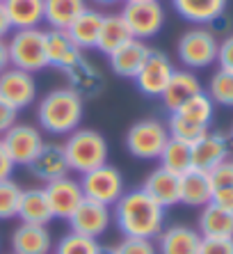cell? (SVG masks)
<instances>
[{"label": "cell", "instance_id": "obj_1", "mask_svg": "<svg viewBox=\"0 0 233 254\" xmlns=\"http://www.w3.org/2000/svg\"><path fill=\"white\" fill-rule=\"evenodd\" d=\"M112 220L123 238H146L153 241L165 229V208L153 201L142 188L126 190L115 204Z\"/></svg>", "mask_w": 233, "mask_h": 254}, {"label": "cell", "instance_id": "obj_2", "mask_svg": "<svg viewBox=\"0 0 233 254\" xmlns=\"http://www.w3.org/2000/svg\"><path fill=\"white\" fill-rule=\"evenodd\" d=\"M82 115H85V99L71 87L48 92L37 108L39 126L51 135H69L80 128Z\"/></svg>", "mask_w": 233, "mask_h": 254}, {"label": "cell", "instance_id": "obj_3", "mask_svg": "<svg viewBox=\"0 0 233 254\" xmlns=\"http://www.w3.org/2000/svg\"><path fill=\"white\" fill-rule=\"evenodd\" d=\"M62 147H64L69 170L78 172V174H87V172L105 165L108 156H110L108 140L96 128H76L66 135V142Z\"/></svg>", "mask_w": 233, "mask_h": 254}, {"label": "cell", "instance_id": "obj_4", "mask_svg": "<svg viewBox=\"0 0 233 254\" xmlns=\"http://www.w3.org/2000/svg\"><path fill=\"white\" fill-rule=\"evenodd\" d=\"M9 48V66L28 73L46 69V30L28 28V30H14V35L7 42Z\"/></svg>", "mask_w": 233, "mask_h": 254}, {"label": "cell", "instance_id": "obj_5", "mask_svg": "<svg viewBox=\"0 0 233 254\" xmlns=\"http://www.w3.org/2000/svg\"><path fill=\"white\" fill-rule=\"evenodd\" d=\"M217 35L206 25H197L190 28L187 32H183L176 46L178 60L183 62V66L190 71L208 69L210 64L217 62Z\"/></svg>", "mask_w": 233, "mask_h": 254}, {"label": "cell", "instance_id": "obj_6", "mask_svg": "<svg viewBox=\"0 0 233 254\" xmlns=\"http://www.w3.org/2000/svg\"><path fill=\"white\" fill-rule=\"evenodd\" d=\"M169 142L167 124L160 119H140L126 133V149L128 154L140 160H158L165 144Z\"/></svg>", "mask_w": 233, "mask_h": 254}, {"label": "cell", "instance_id": "obj_7", "mask_svg": "<svg viewBox=\"0 0 233 254\" xmlns=\"http://www.w3.org/2000/svg\"><path fill=\"white\" fill-rule=\"evenodd\" d=\"M80 188H82L85 199L99 201V204L110 208L126 192V181H123V174L115 165L105 163V165L96 167V170L87 172V174H82Z\"/></svg>", "mask_w": 233, "mask_h": 254}, {"label": "cell", "instance_id": "obj_8", "mask_svg": "<svg viewBox=\"0 0 233 254\" xmlns=\"http://www.w3.org/2000/svg\"><path fill=\"white\" fill-rule=\"evenodd\" d=\"M121 18L128 25L133 39H153L165 28V7L160 0L144 2H126L121 9Z\"/></svg>", "mask_w": 233, "mask_h": 254}, {"label": "cell", "instance_id": "obj_9", "mask_svg": "<svg viewBox=\"0 0 233 254\" xmlns=\"http://www.w3.org/2000/svg\"><path fill=\"white\" fill-rule=\"evenodd\" d=\"M174 71L176 69H174V64H172V60L167 58V53L153 51L151 48L133 80L144 96H160L165 92V87H167L169 78H172Z\"/></svg>", "mask_w": 233, "mask_h": 254}, {"label": "cell", "instance_id": "obj_10", "mask_svg": "<svg viewBox=\"0 0 233 254\" xmlns=\"http://www.w3.org/2000/svg\"><path fill=\"white\" fill-rule=\"evenodd\" d=\"M37 99V83L35 76L21 69H5L0 73V101H5L7 106L14 110H25L35 103Z\"/></svg>", "mask_w": 233, "mask_h": 254}, {"label": "cell", "instance_id": "obj_11", "mask_svg": "<svg viewBox=\"0 0 233 254\" xmlns=\"http://www.w3.org/2000/svg\"><path fill=\"white\" fill-rule=\"evenodd\" d=\"M0 140L5 144L14 165L23 167H28L32 163V158L39 154V149L44 147V137H41L39 128L30 124H14Z\"/></svg>", "mask_w": 233, "mask_h": 254}, {"label": "cell", "instance_id": "obj_12", "mask_svg": "<svg viewBox=\"0 0 233 254\" xmlns=\"http://www.w3.org/2000/svg\"><path fill=\"white\" fill-rule=\"evenodd\" d=\"M73 234H80V236L87 238H101L108 231L112 222V213L108 206L99 204V201L92 199H82L80 206L71 213V218L66 220Z\"/></svg>", "mask_w": 233, "mask_h": 254}, {"label": "cell", "instance_id": "obj_13", "mask_svg": "<svg viewBox=\"0 0 233 254\" xmlns=\"http://www.w3.org/2000/svg\"><path fill=\"white\" fill-rule=\"evenodd\" d=\"M44 195L48 199L53 218H58V220H69L71 213L76 211L80 206V201L85 199L80 181H76V179H71V177L48 181L46 188H44Z\"/></svg>", "mask_w": 233, "mask_h": 254}, {"label": "cell", "instance_id": "obj_14", "mask_svg": "<svg viewBox=\"0 0 233 254\" xmlns=\"http://www.w3.org/2000/svg\"><path fill=\"white\" fill-rule=\"evenodd\" d=\"M30 174L44 184L55 181V179L69 177V163H66L64 147L58 142H44V147L39 149V154L32 158V163L28 165Z\"/></svg>", "mask_w": 233, "mask_h": 254}, {"label": "cell", "instance_id": "obj_15", "mask_svg": "<svg viewBox=\"0 0 233 254\" xmlns=\"http://www.w3.org/2000/svg\"><path fill=\"white\" fill-rule=\"evenodd\" d=\"M231 158V142L222 133L208 130L201 140L192 144V167L201 172H210L222 160Z\"/></svg>", "mask_w": 233, "mask_h": 254}, {"label": "cell", "instance_id": "obj_16", "mask_svg": "<svg viewBox=\"0 0 233 254\" xmlns=\"http://www.w3.org/2000/svg\"><path fill=\"white\" fill-rule=\"evenodd\" d=\"M201 92H204V87H201V80L197 73H192L190 69H176L169 78L165 92L160 94V101L169 113H176L183 103H187L192 96L201 94Z\"/></svg>", "mask_w": 233, "mask_h": 254}, {"label": "cell", "instance_id": "obj_17", "mask_svg": "<svg viewBox=\"0 0 233 254\" xmlns=\"http://www.w3.org/2000/svg\"><path fill=\"white\" fill-rule=\"evenodd\" d=\"M142 190H144L153 201H158L163 208L181 204V177H176V174L163 170V167H156V170L144 179Z\"/></svg>", "mask_w": 233, "mask_h": 254}, {"label": "cell", "instance_id": "obj_18", "mask_svg": "<svg viewBox=\"0 0 233 254\" xmlns=\"http://www.w3.org/2000/svg\"><path fill=\"white\" fill-rule=\"evenodd\" d=\"M149 51L151 48L146 46V42H142V39H128L126 44H121L116 51H112L108 55L112 73L119 78H135V73L140 71Z\"/></svg>", "mask_w": 233, "mask_h": 254}, {"label": "cell", "instance_id": "obj_19", "mask_svg": "<svg viewBox=\"0 0 233 254\" xmlns=\"http://www.w3.org/2000/svg\"><path fill=\"white\" fill-rule=\"evenodd\" d=\"M64 73H66V78H69V87L73 89V92H78L82 99H96V96L103 92V85H105L103 73H101L99 66L94 64V62H89L85 55H82L71 69H66Z\"/></svg>", "mask_w": 233, "mask_h": 254}, {"label": "cell", "instance_id": "obj_20", "mask_svg": "<svg viewBox=\"0 0 233 254\" xmlns=\"http://www.w3.org/2000/svg\"><path fill=\"white\" fill-rule=\"evenodd\" d=\"M201 234L187 225H172L158 234V254H197Z\"/></svg>", "mask_w": 233, "mask_h": 254}, {"label": "cell", "instance_id": "obj_21", "mask_svg": "<svg viewBox=\"0 0 233 254\" xmlns=\"http://www.w3.org/2000/svg\"><path fill=\"white\" fill-rule=\"evenodd\" d=\"M12 252L14 254H51L53 236L44 225H21L12 231Z\"/></svg>", "mask_w": 233, "mask_h": 254}, {"label": "cell", "instance_id": "obj_22", "mask_svg": "<svg viewBox=\"0 0 233 254\" xmlns=\"http://www.w3.org/2000/svg\"><path fill=\"white\" fill-rule=\"evenodd\" d=\"M229 0H172L176 14L194 25L217 23L227 12Z\"/></svg>", "mask_w": 233, "mask_h": 254}, {"label": "cell", "instance_id": "obj_23", "mask_svg": "<svg viewBox=\"0 0 233 254\" xmlns=\"http://www.w3.org/2000/svg\"><path fill=\"white\" fill-rule=\"evenodd\" d=\"M46 58L48 66L66 71L82 58V51L71 42L66 30H46Z\"/></svg>", "mask_w": 233, "mask_h": 254}, {"label": "cell", "instance_id": "obj_24", "mask_svg": "<svg viewBox=\"0 0 233 254\" xmlns=\"http://www.w3.org/2000/svg\"><path fill=\"white\" fill-rule=\"evenodd\" d=\"M101 23H103V12L87 7L73 23L66 28V35L71 37V42L76 44L80 51L87 48H96L99 42V32H101Z\"/></svg>", "mask_w": 233, "mask_h": 254}, {"label": "cell", "instance_id": "obj_25", "mask_svg": "<svg viewBox=\"0 0 233 254\" xmlns=\"http://www.w3.org/2000/svg\"><path fill=\"white\" fill-rule=\"evenodd\" d=\"M210 197H213V184H210L208 172L192 167L185 174H181V204L201 208L210 204Z\"/></svg>", "mask_w": 233, "mask_h": 254}, {"label": "cell", "instance_id": "obj_26", "mask_svg": "<svg viewBox=\"0 0 233 254\" xmlns=\"http://www.w3.org/2000/svg\"><path fill=\"white\" fill-rule=\"evenodd\" d=\"M21 222L25 225H44L53 220L51 206H48V199L44 195V188H28L23 190L21 195V204H18V215Z\"/></svg>", "mask_w": 233, "mask_h": 254}, {"label": "cell", "instance_id": "obj_27", "mask_svg": "<svg viewBox=\"0 0 233 254\" xmlns=\"http://www.w3.org/2000/svg\"><path fill=\"white\" fill-rule=\"evenodd\" d=\"M199 234L204 238H233V213L206 204L199 213Z\"/></svg>", "mask_w": 233, "mask_h": 254}, {"label": "cell", "instance_id": "obj_28", "mask_svg": "<svg viewBox=\"0 0 233 254\" xmlns=\"http://www.w3.org/2000/svg\"><path fill=\"white\" fill-rule=\"evenodd\" d=\"M14 30L39 28L44 23V0H2Z\"/></svg>", "mask_w": 233, "mask_h": 254}, {"label": "cell", "instance_id": "obj_29", "mask_svg": "<svg viewBox=\"0 0 233 254\" xmlns=\"http://www.w3.org/2000/svg\"><path fill=\"white\" fill-rule=\"evenodd\" d=\"M85 9L87 0H44V21L53 30H66Z\"/></svg>", "mask_w": 233, "mask_h": 254}, {"label": "cell", "instance_id": "obj_30", "mask_svg": "<svg viewBox=\"0 0 233 254\" xmlns=\"http://www.w3.org/2000/svg\"><path fill=\"white\" fill-rule=\"evenodd\" d=\"M128 39H133L128 25L121 18V14H103V23H101V32H99V42H96V48H99L103 55H110L112 51L126 44Z\"/></svg>", "mask_w": 233, "mask_h": 254}, {"label": "cell", "instance_id": "obj_31", "mask_svg": "<svg viewBox=\"0 0 233 254\" xmlns=\"http://www.w3.org/2000/svg\"><path fill=\"white\" fill-rule=\"evenodd\" d=\"M160 167L176 177H181L185 174L187 170H192V147L185 144L181 140H174V137H169V142L165 144L163 154H160Z\"/></svg>", "mask_w": 233, "mask_h": 254}, {"label": "cell", "instance_id": "obj_32", "mask_svg": "<svg viewBox=\"0 0 233 254\" xmlns=\"http://www.w3.org/2000/svg\"><path fill=\"white\" fill-rule=\"evenodd\" d=\"M176 113L181 117L190 119V122H194V124L210 128V122H213V115H215V103L210 101V96L206 92H201V94L192 96L187 103H183Z\"/></svg>", "mask_w": 233, "mask_h": 254}, {"label": "cell", "instance_id": "obj_33", "mask_svg": "<svg viewBox=\"0 0 233 254\" xmlns=\"http://www.w3.org/2000/svg\"><path fill=\"white\" fill-rule=\"evenodd\" d=\"M167 130H169V137L181 140V142H185V144H190V147H192L194 142L201 140V137H204L210 128H208V126L194 124V122H190V119L181 117L178 113H169Z\"/></svg>", "mask_w": 233, "mask_h": 254}, {"label": "cell", "instance_id": "obj_34", "mask_svg": "<svg viewBox=\"0 0 233 254\" xmlns=\"http://www.w3.org/2000/svg\"><path fill=\"white\" fill-rule=\"evenodd\" d=\"M213 103L224 108H233V73L224 69H217L208 80V92Z\"/></svg>", "mask_w": 233, "mask_h": 254}, {"label": "cell", "instance_id": "obj_35", "mask_svg": "<svg viewBox=\"0 0 233 254\" xmlns=\"http://www.w3.org/2000/svg\"><path fill=\"white\" fill-rule=\"evenodd\" d=\"M101 245L96 238H87L80 234L69 231L66 236H62L55 245V254H99Z\"/></svg>", "mask_w": 233, "mask_h": 254}, {"label": "cell", "instance_id": "obj_36", "mask_svg": "<svg viewBox=\"0 0 233 254\" xmlns=\"http://www.w3.org/2000/svg\"><path fill=\"white\" fill-rule=\"evenodd\" d=\"M21 195H23V188H21L16 181H12V179L0 181V220L16 218Z\"/></svg>", "mask_w": 233, "mask_h": 254}, {"label": "cell", "instance_id": "obj_37", "mask_svg": "<svg viewBox=\"0 0 233 254\" xmlns=\"http://www.w3.org/2000/svg\"><path fill=\"white\" fill-rule=\"evenodd\" d=\"M112 250H115V254H158L156 243L146 241V238H123Z\"/></svg>", "mask_w": 233, "mask_h": 254}, {"label": "cell", "instance_id": "obj_38", "mask_svg": "<svg viewBox=\"0 0 233 254\" xmlns=\"http://www.w3.org/2000/svg\"><path fill=\"white\" fill-rule=\"evenodd\" d=\"M208 177H210V184H213V190L233 186V158L222 160L220 165H215L208 172Z\"/></svg>", "mask_w": 233, "mask_h": 254}, {"label": "cell", "instance_id": "obj_39", "mask_svg": "<svg viewBox=\"0 0 233 254\" xmlns=\"http://www.w3.org/2000/svg\"><path fill=\"white\" fill-rule=\"evenodd\" d=\"M197 254H233V238H204Z\"/></svg>", "mask_w": 233, "mask_h": 254}, {"label": "cell", "instance_id": "obj_40", "mask_svg": "<svg viewBox=\"0 0 233 254\" xmlns=\"http://www.w3.org/2000/svg\"><path fill=\"white\" fill-rule=\"evenodd\" d=\"M217 64H220V69L233 73V35L224 37L217 44Z\"/></svg>", "mask_w": 233, "mask_h": 254}, {"label": "cell", "instance_id": "obj_41", "mask_svg": "<svg viewBox=\"0 0 233 254\" xmlns=\"http://www.w3.org/2000/svg\"><path fill=\"white\" fill-rule=\"evenodd\" d=\"M210 204L224 208V211L233 213V186L229 188H215L213 190V197H210Z\"/></svg>", "mask_w": 233, "mask_h": 254}, {"label": "cell", "instance_id": "obj_42", "mask_svg": "<svg viewBox=\"0 0 233 254\" xmlns=\"http://www.w3.org/2000/svg\"><path fill=\"white\" fill-rule=\"evenodd\" d=\"M16 117H18V110H14L12 106H7L5 101H0V137L16 124Z\"/></svg>", "mask_w": 233, "mask_h": 254}, {"label": "cell", "instance_id": "obj_43", "mask_svg": "<svg viewBox=\"0 0 233 254\" xmlns=\"http://www.w3.org/2000/svg\"><path fill=\"white\" fill-rule=\"evenodd\" d=\"M14 163L12 158H9V154H7L5 144H2V140H0V181H5V179H12L14 174Z\"/></svg>", "mask_w": 233, "mask_h": 254}, {"label": "cell", "instance_id": "obj_44", "mask_svg": "<svg viewBox=\"0 0 233 254\" xmlns=\"http://www.w3.org/2000/svg\"><path fill=\"white\" fill-rule=\"evenodd\" d=\"M9 32H14L12 21H9V16H7L5 5L0 2V39H5V37H9Z\"/></svg>", "mask_w": 233, "mask_h": 254}, {"label": "cell", "instance_id": "obj_45", "mask_svg": "<svg viewBox=\"0 0 233 254\" xmlns=\"http://www.w3.org/2000/svg\"><path fill=\"white\" fill-rule=\"evenodd\" d=\"M9 69V48H7V39H0V73Z\"/></svg>", "mask_w": 233, "mask_h": 254}, {"label": "cell", "instance_id": "obj_46", "mask_svg": "<svg viewBox=\"0 0 233 254\" xmlns=\"http://www.w3.org/2000/svg\"><path fill=\"white\" fill-rule=\"evenodd\" d=\"M96 5H101V7H112V5H116L119 0H94Z\"/></svg>", "mask_w": 233, "mask_h": 254}, {"label": "cell", "instance_id": "obj_47", "mask_svg": "<svg viewBox=\"0 0 233 254\" xmlns=\"http://www.w3.org/2000/svg\"><path fill=\"white\" fill-rule=\"evenodd\" d=\"M99 254H115V250H112V248H101Z\"/></svg>", "mask_w": 233, "mask_h": 254}, {"label": "cell", "instance_id": "obj_48", "mask_svg": "<svg viewBox=\"0 0 233 254\" xmlns=\"http://www.w3.org/2000/svg\"><path fill=\"white\" fill-rule=\"evenodd\" d=\"M126 2H144V0H126Z\"/></svg>", "mask_w": 233, "mask_h": 254}, {"label": "cell", "instance_id": "obj_49", "mask_svg": "<svg viewBox=\"0 0 233 254\" xmlns=\"http://www.w3.org/2000/svg\"><path fill=\"white\" fill-rule=\"evenodd\" d=\"M231 142H233V128H231Z\"/></svg>", "mask_w": 233, "mask_h": 254}, {"label": "cell", "instance_id": "obj_50", "mask_svg": "<svg viewBox=\"0 0 233 254\" xmlns=\"http://www.w3.org/2000/svg\"><path fill=\"white\" fill-rule=\"evenodd\" d=\"M0 2H2V0H0Z\"/></svg>", "mask_w": 233, "mask_h": 254}, {"label": "cell", "instance_id": "obj_51", "mask_svg": "<svg viewBox=\"0 0 233 254\" xmlns=\"http://www.w3.org/2000/svg\"><path fill=\"white\" fill-rule=\"evenodd\" d=\"M12 254H14V252H12Z\"/></svg>", "mask_w": 233, "mask_h": 254}]
</instances>
